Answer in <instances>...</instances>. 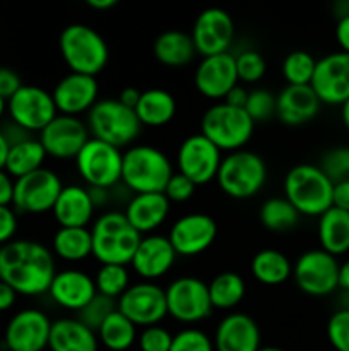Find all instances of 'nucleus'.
Here are the masks:
<instances>
[{"instance_id": "45", "label": "nucleus", "mask_w": 349, "mask_h": 351, "mask_svg": "<svg viewBox=\"0 0 349 351\" xmlns=\"http://www.w3.org/2000/svg\"><path fill=\"white\" fill-rule=\"evenodd\" d=\"M170 351H216L212 339L195 328L181 329L173 336Z\"/></svg>"}, {"instance_id": "25", "label": "nucleus", "mask_w": 349, "mask_h": 351, "mask_svg": "<svg viewBox=\"0 0 349 351\" xmlns=\"http://www.w3.org/2000/svg\"><path fill=\"white\" fill-rule=\"evenodd\" d=\"M262 338L255 319L243 312H233L219 321L214 331L216 351H259Z\"/></svg>"}, {"instance_id": "56", "label": "nucleus", "mask_w": 349, "mask_h": 351, "mask_svg": "<svg viewBox=\"0 0 349 351\" xmlns=\"http://www.w3.org/2000/svg\"><path fill=\"white\" fill-rule=\"evenodd\" d=\"M139 98H140V91L139 89H135V88H125V89H122V93H120L118 95V101L122 103V105H125L127 108H135V105H137V101H139Z\"/></svg>"}, {"instance_id": "46", "label": "nucleus", "mask_w": 349, "mask_h": 351, "mask_svg": "<svg viewBox=\"0 0 349 351\" xmlns=\"http://www.w3.org/2000/svg\"><path fill=\"white\" fill-rule=\"evenodd\" d=\"M327 338L335 351H349V308H341L331 315Z\"/></svg>"}, {"instance_id": "57", "label": "nucleus", "mask_w": 349, "mask_h": 351, "mask_svg": "<svg viewBox=\"0 0 349 351\" xmlns=\"http://www.w3.org/2000/svg\"><path fill=\"white\" fill-rule=\"evenodd\" d=\"M89 192H91L92 204H94L96 209L106 206L112 199V191H108V189H89Z\"/></svg>"}, {"instance_id": "42", "label": "nucleus", "mask_w": 349, "mask_h": 351, "mask_svg": "<svg viewBox=\"0 0 349 351\" xmlns=\"http://www.w3.org/2000/svg\"><path fill=\"white\" fill-rule=\"evenodd\" d=\"M325 175L331 178L332 184L349 180V146H337L328 149L322 156L320 165Z\"/></svg>"}, {"instance_id": "4", "label": "nucleus", "mask_w": 349, "mask_h": 351, "mask_svg": "<svg viewBox=\"0 0 349 351\" xmlns=\"http://www.w3.org/2000/svg\"><path fill=\"white\" fill-rule=\"evenodd\" d=\"M92 257L99 264L129 266L142 235L127 221L123 211H106L92 221Z\"/></svg>"}, {"instance_id": "36", "label": "nucleus", "mask_w": 349, "mask_h": 351, "mask_svg": "<svg viewBox=\"0 0 349 351\" xmlns=\"http://www.w3.org/2000/svg\"><path fill=\"white\" fill-rule=\"evenodd\" d=\"M207 288L212 308H218V311H231L236 305L242 304L246 295L245 280L242 274L235 271L216 274L211 283H207Z\"/></svg>"}, {"instance_id": "3", "label": "nucleus", "mask_w": 349, "mask_h": 351, "mask_svg": "<svg viewBox=\"0 0 349 351\" xmlns=\"http://www.w3.org/2000/svg\"><path fill=\"white\" fill-rule=\"evenodd\" d=\"M284 199L300 213V216L320 218L332 208L334 184L318 165H294L284 177Z\"/></svg>"}, {"instance_id": "59", "label": "nucleus", "mask_w": 349, "mask_h": 351, "mask_svg": "<svg viewBox=\"0 0 349 351\" xmlns=\"http://www.w3.org/2000/svg\"><path fill=\"white\" fill-rule=\"evenodd\" d=\"M116 5V0H88V7L94 10H109Z\"/></svg>"}, {"instance_id": "20", "label": "nucleus", "mask_w": 349, "mask_h": 351, "mask_svg": "<svg viewBox=\"0 0 349 351\" xmlns=\"http://www.w3.org/2000/svg\"><path fill=\"white\" fill-rule=\"evenodd\" d=\"M310 86L322 105H344L349 99V55L339 50L317 60Z\"/></svg>"}, {"instance_id": "60", "label": "nucleus", "mask_w": 349, "mask_h": 351, "mask_svg": "<svg viewBox=\"0 0 349 351\" xmlns=\"http://www.w3.org/2000/svg\"><path fill=\"white\" fill-rule=\"evenodd\" d=\"M9 143H7L5 136L3 132L0 130V170H3L5 167V160H7V153H9Z\"/></svg>"}, {"instance_id": "62", "label": "nucleus", "mask_w": 349, "mask_h": 351, "mask_svg": "<svg viewBox=\"0 0 349 351\" xmlns=\"http://www.w3.org/2000/svg\"><path fill=\"white\" fill-rule=\"evenodd\" d=\"M7 112V99H3L2 96H0V120H2V117L5 115Z\"/></svg>"}, {"instance_id": "16", "label": "nucleus", "mask_w": 349, "mask_h": 351, "mask_svg": "<svg viewBox=\"0 0 349 351\" xmlns=\"http://www.w3.org/2000/svg\"><path fill=\"white\" fill-rule=\"evenodd\" d=\"M51 324L40 308H23L9 319L3 331L7 351H47Z\"/></svg>"}, {"instance_id": "50", "label": "nucleus", "mask_w": 349, "mask_h": 351, "mask_svg": "<svg viewBox=\"0 0 349 351\" xmlns=\"http://www.w3.org/2000/svg\"><path fill=\"white\" fill-rule=\"evenodd\" d=\"M23 86L19 74L10 67H0V96L9 99Z\"/></svg>"}, {"instance_id": "12", "label": "nucleus", "mask_w": 349, "mask_h": 351, "mask_svg": "<svg viewBox=\"0 0 349 351\" xmlns=\"http://www.w3.org/2000/svg\"><path fill=\"white\" fill-rule=\"evenodd\" d=\"M293 280L310 297H327L339 288V261L322 249L301 254L293 264Z\"/></svg>"}, {"instance_id": "19", "label": "nucleus", "mask_w": 349, "mask_h": 351, "mask_svg": "<svg viewBox=\"0 0 349 351\" xmlns=\"http://www.w3.org/2000/svg\"><path fill=\"white\" fill-rule=\"evenodd\" d=\"M168 240L177 256L195 257L204 254L218 237V225L212 216L204 213H188L171 225Z\"/></svg>"}, {"instance_id": "48", "label": "nucleus", "mask_w": 349, "mask_h": 351, "mask_svg": "<svg viewBox=\"0 0 349 351\" xmlns=\"http://www.w3.org/2000/svg\"><path fill=\"white\" fill-rule=\"evenodd\" d=\"M195 189H197V185L192 184V182L188 180L187 177H183L181 173L174 171L173 177L168 180L163 194L166 195V199L170 202H187L188 199L194 197Z\"/></svg>"}, {"instance_id": "23", "label": "nucleus", "mask_w": 349, "mask_h": 351, "mask_svg": "<svg viewBox=\"0 0 349 351\" xmlns=\"http://www.w3.org/2000/svg\"><path fill=\"white\" fill-rule=\"evenodd\" d=\"M177 257L168 237L153 233L140 239L130 266L140 280L154 283L173 269Z\"/></svg>"}, {"instance_id": "37", "label": "nucleus", "mask_w": 349, "mask_h": 351, "mask_svg": "<svg viewBox=\"0 0 349 351\" xmlns=\"http://www.w3.org/2000/svg\"><path fill=\"white\" fill-rule=\"evenodd\" d=\"M98 341L109 351H127L137 341V328L125 317L115 311L105 319L96 331Z\"/></svg>"}, {"instance_id": "28", "label": "nucleus", "mask_w": 349, "mask_h": 351, "mask_svg": "<svg viewBox=\"0 0 349 351\" xmlns=\"http://www.w3.org/2000/svg\"><path fill=\"white\" fill-rule=\"evenodd\" d=\"M171 202L164 194H133L127 201L123 215L137 233L153 235L170 216Z\"/></svg>"}, {"instance_id": "26", "label": "nucleus", "mask_w": 349, "mask_h": 351, "mask_svg": "<svg viewBox=\"0 0 349 351\" xmlns=\"http://www.w3.org/2000/svg\"><path fill=\"white\" fill-rule=\"evenodd\" d=\"M320 99L311 86H286L276 96V117L287 127L311 122L320 112Z\"/></svg>"}, {"instance_id": "40", "label": "nucleus", "mask_w": 349, "mask_h": 351, "mask_svg": "<svg viewBox=\"0 0 349 351\" xmlns=\"http://www.w3.org/2000/svg\"><path fill=\"white\" fill-rule=\"evenodd\" d=\"M317 60L305 50H294L283 60V75L287 86H310Z\"/></svg>"}, {"instance_id": "61", "label": "nucleus", "mask_w": 349, "mask_h": 351, "mask_svg": "<svg viewBox=\"0 0 349 351\" xmlns=\"http://www.w3.org/2000/svg\"><path fill=\"white\" fill-rule=\"evenodd\" d=\"M341 119H342V123H344L346 130L349 132V99L341 106Z\"/></svg>"}, {"instance_id": "47", "label": "nucleus", "mask_w": 349, "mask_h": 351, "mask_svg": "<svg viewBox=\"0 0 349 351\" xmlns=\"http://www.w3.org/2000/svg\"><path fill=\"white\" fill-rule=\"evenodd\" d=\"M173 335L161 324L144 328L137 336V345L140 351H170Z\"/></svg>"}, {"instance_id": "44", "label": "nucleus", "mask_w": 349, "mask_h": 351, "mask_svg": "<svg viewBox=\"0 0 349 351\" xmlns=\"http://www.w3.org/2000/svg\"><path fill=\"white\" fill-rule=\"evenodd\" d=\"M116 311V300H112V298H106L103 295H96L81 312H79V321L82 324L88 326L92 331H98L99 326L105 322V319L108 317L109 314Z\"/></svg>"}, {"instance_id": "31", "label": "nucleus", "mask_w": 349, "mask_h": 351, "mask_svg": "<svg viewBox=\"0 0 349 351\" xmlns=\"http://www.w3.org/2000/svg\"><path fill=\"white\" fill-rule=\"evenodd\" d=\"M317 237L320 249L339 257L349 252V213L332 206L318 218Z\"/></svg>"}, {"instance_id": "2", "label": "nucleus", "mask_w": 349, "mask_h": 351, "mask_svg": "<svg viewBox=\"0 0 349 351\" xmlns=\"http://www.w3.org/2000/svg\"><path fill=\"white\" fill-rule=\"evenodd\" d=\"M174 170L159 147L133 144L123 151L122 184L133 194H163Z\"/></svg>"}, {"instance_id": "43", "label": "nucleus", "mask_w": 349, "mask_h": 351, "mask_svg": "<svg viewBox=\"0 0 349 351\" xmlns=\"http://www.w3.org/2000/svg\"><path fill=\"white\" fill-rule=\"evenodd\" d=\"M245 112L255 123L267 122L276 115V96L267 89H253L248 91Z\"/></svg>"}, {"instance_id": "49", "label": "nucleus", "mask_w": 349, "mask_h": 351, "mask_svg": "<svg viewBox=\"0 0 349 351\" xmlns=\"http://www.w3.org/2000/svg\"><path fill=\"white\" fill-rule=\"evenodd\" d=\"M17 215L16 209L10 206H0V247L16 240L17 233Z\"/></svg>"}, {"instance_id": "39", "label": "nucleus", "mask_w": 349, "mask_h": 351, "mask_svg": "<svg viewBox=\"0 0 349 351\" xmlns=\"http://www.w3.org/2000/svg\"><path fill=\"white\" fill-rule=\"evenodd\" d=\"M94 287L98 295L112 300H118L130 287V274L127 266L120 264H103L94 274Z\"/></svg>"}, {"instance_id": "7", "label": "nucleus", "mask_w": 349, "mask_h": 351, "mask_svg": "<svg viewBox=\"0 0 349 351\" xmlns=\"http://www.w3.org/2000/svg\"><path fill=\"white\" fill-rule=\"evenodd\" d=\"M86 125L91 137L103 141L120 151L123 147L127 149L133 146V141L137 139L142 129L135 112L132 108H127L116 98L99 99L89 110Z\"/></svg>"}, {"instance_id": "32", "label": "nucleus", "mask_w": 349, "mask_h": 351, "mask_svg": "<svg viewBox=\"0 0 349 351\" xmlns=\"http://www.w3.org/2000/svg\"><path fill=\"white\" fill-rule=\"evenodd\" d=\"M153 53L159 64L178 69L190 64L195 55H197V51H195L190 34L178 29H170L161 33L154 40Z\"/></svg>"}, {"instance_id": "53", "label": "nucleus", "mask_w": 349, "mask_h": 351, "mask_svg": "<svg viewBox=\"0 0 349 351\" xmlns=\"http://www.w3.org/2000/svg\"><path fill=\"white\" fill-rule=\"evenodd\" d=\"M335 40H337L339 47H341V51L349 55V14L341 17L337 24H335Z\"/></svg>"}, {"instance_id": "38", "label": "nucleus", "mask_w": 349, "mask_h": 351, "mask_svg": "<svg viewBox=\"0 0 349 351\" xmlns=\"http://www.w3.org/2000/svg\"><path fill=\"white\" fill-rule=\"evenodd\" d=\"M260 223L274 233L291 232L300 223V213L284 197H270L260 206Z\"/></svg>"}, {"instance_id": "29", "label": "nucleus", "mask_w": 349, "mask_h": 351, "mask_svg": "<svg viewBox=\"0 0 349 351\" xmlns=\"http://www.w3.org/2000/svg\"><path fill=\"white\" fill-rule=\"evenodd\" d=\"M98 336L79 319H58L51 324L48 351H98Z\"/></svg>"}, {"instance_id": "58", "label": "nucleus", "mask_w": 349, "mask_h": 351, "mask_svg": "<svg viewBox=\"0 0 349 351\" xmlns=\"http://www.w3.org/2000/svg\"><path fill=\"white\" fill-rule=\"evenodd\" d=\"M339 288L349 293V259L339 264Z\"/></svg>"}, {"instance_id": "35", "label": "nucleus", "mask_w": 349, "mask_h": 351, "mask_svg": "<svg viewBox=\"0 0 349 351\" xmlns=\"http://www.w3.org/2000/svg\"><path fill=\"white\" fill-rule=\"evenodd\" d=\"M51 252L65 263H82L92 256L89 228H58L51 240Z\"/></svg>"}, {"instance_id": "5", "label": "nucleus", "mask_w": 349, "mask_h": 351, "mask_svg": "<svg viewBox=\"0 0 349 351\" xmlns=\"http://www.w3.org/2000/svg\"><path fill=\"white\" fill-rule=\"evenodd\" d=\"M62 60L74 74L96 75L103 72L109 60V48L105 38L88 24L74 23L62 29L58 38Z\"/></svg>"}, {"instance_id": "54", "label": "nucleus", "mask_w": 349, "mask_h": 351, "mask_svg": "<svg viewBox=\"0 0 349 351\" xmlns=\"http://www.w3.org/2000/svg\"><path fill=\"white\" fill-rule=\"evenodd\" d=\"M246 98H248V91L238 84L226 95V98L222 101L228 103L229 106H235V108H245Z\"/></svg>"}, {"instance_id": "52", "label": "nucleus", "mask_w": 349, "mask_h": 351, "mask_svg": "<svg viewBox=\"0 0 349 351\" xmlns=\"http://www.w3.org/2000/svg\"><path fill=\"white\" fill-rule=\"evenodd\" d=\"M14 178L5 170H0V206H12Z\"/></svg>"}, {"instance_id": "41", "label": "nucleus", "mask_w": 349, "mask_h": 351, "mask_svg": "<svg viewBox=\"0 0 349 351\" xmlns=\"http://www.w3.org/2000/svg\"><path fill=\"white\" fill-rule=\"evenodd\" d=\"M236 74L238 81L246 82V84H255L263 77L267 71L266 58L257 50H243L235 55Z\"/></svg>"}, {"instance_id": "9", "label": "nucleus", "mask_w": 349, "mask_h": 351, "mask_svg": "<svg viewBox=\"0 0 349 351\" xmlns=\"http://www.w3.org/2000/svg\"><path fill=\"white\" fill-rule=\"evenodd\" d=\"M122 158L123 151L91 137L74 161L79 177L89 189L113 191L122 184Z\"/></svg>"}, {"instance_id": "51", "label": "nucleus", "mask_w": 349, "mask_h": 351, "mask_svg": "<svg viewBox=\"0 0 349 351\" xmlns=\"http://www.w3.org/2000/svg\"><path fill=\"white\" fill-rule=\"evenodd\" d=\"M332 206L349 213V180L334 184V191H332Z\"/></svg>"}, {"instance_id": "13", "label": "nucleus", "mask_w": 349, "mask_h": 351, "mask_svg": "<svg viewBox=\"0 0 349 351\" xmlns=\"http://www.w3.org/2000/svg\"><path fill=\"white\" fill-rule=\"evenodd\" d=\"M116 311L125 315L135 328L157 326L168 317L164 288L151 281H139L127 288L116 300Z\"/></svg>"}, {"instance_id": "8", "label": "nucleus", "mask_w": 349, "mask_h": 351, "mask_svg": "<svg viewBox=\"0 0 349 351\" xmlns=\"http://www.w3.org/2000/svg\"><path fill=\"white\" fill-rule=\"evenodd\" d=\"M267 165L262 156L253 151L242 149L222 156L216 182L228 197L236 201L252 199L267 182Z\"/></svg>"}, {"instance_id": "14", "label": "nucleus", "mask_w": 349, "mask_h": 351, "mask_svg": "<svg viewBox=\"0 0 349 351\" xmlns=\"http://www.w3.org/2000/svg\"><path fill=\"white\" fill-rule=\"evenodd\" d=\"M64 189L60 177L50 168H41L33 173L14 180L12 208L24 215H44L53 211L58 194Z\"/></svg>"}, {"instance_id": "22", "label": "nucleus", "mask_w": 349, "mask_h": 351, "mask_svg": "<svg viewBox=\"0 0 349 351\" xmlns=\"http://www.w3.org/2000/svg\"><path fill=\"white\" fill-rule=\"evenodd\" d=\"M99 86L96 77L68 72L55 84L51 91L58 115L79 117L89 113V110L99 101Z\"/></svg>"}, {"instance_id": "27", "label": "nucleus", "mask_w": 349, "mask_h": 351, "mask_svg": "<svg viewBox=\"0 0 349 351\" xmlns=\"http://www.w3.org/2000/svg\"><path fill=\"white\" fill-rule=\"evenodd\" d=\"M51 213L60 228H88L94 219L96 208L88 187L70 184L64 185Z\"/></svg>"}, {"instance_id": "55", "label": "nucleus", "mask_w": 349, "mask_h": 351, "mask_svg": "<svg viewBox=\"0 0 349 351\" xmlns=\"http://www.w3.org/2000/svg\"><path fill=\"white\" fill-rule=\"evenodd\" d=\"M19 295L12 290L7 283L0 281V312H7L16 305Z\"/></svg>"}, {"instance_id": "30", "label": "nucleus", "mask_w": 349, "mask_h": 351, "mask_svg": "<svg viewBox=\"0 0 349 351\" xmlns=\"http://www.w3.org/2000/svg\"><path fill=\"white\" fill-rule=\"evenodd\" d=\"M133 112L142 127L159 129L168 125L177 115V99L166 89L151 88L140 91V98Z\"/></svg>"}, {"instance_id": "17", "label": "nucleus", "mask_w": 349, "mask_h": 351, "mask_svg": "<svg viewBox=\"0 0 349 351\" xmlns=\"http://www.w3.org/2000/svg\"><path fill=\"white\" fill-rule=\"evenodd\" d=\"M195 51L202 57L228 53L235 40V23L226 10L211 7L202 10L190 33Z\"/></svg>"}, {"instance_id": "18", "label": "nucleus", "mask_w": 349, "mask_h": 351, "mask_svg": "<svg viewBox=\"0 0 349 351\" xmlns=\"http://www.w3.org/2000/svg\"><path fill=\"white\" fill-rule=\"evenodd\" d=\"M40 143L47 156L55 160H75L91 134L79 117L57 115L40 132Z\"/></svg>"}, {"instance_id": "11", "label": "nucleus", "mask_w": 349, "mask_h": 351, "mask_svg": "<svg viewBox=\"0 0 349 351\" xmlns=\"http://www.w3.org/2000/svg\"><path fill=\"white\" fill-rule=\"evenodd\" d=\"M7 113L27 134H40L58 115L51 93L34 84H23L7 99Z\"/></svg>"}, {"instance_id": "63", "label": "nucleus", "mask_w": 349, "mask_h": 351, "mask_svg": "<svg viewBox=\"0 0 349 351\" xmlns=\"http://www.w3.org/2000/svg\"><path fill=\"white\" fill-rule=\"evenodd\" d=\"M259 351H284V350L277 348V346H260Z\"/></svg>"}, {"instance_id": "33", "label": "nucleus", "mask_w": 349, "mask_h": 351, "mask_svg": "<svg viewBox=\"0 0 349 351\" xmlns=\"http://www.w3.org/2000/svg\"><path fill=\"white\" fill-rule=\"evenodd\" d=\"M250 273L266 287H279L293 278V264L289 257L276 249H263L253 256Z\"/></svg>"}, {"instance_id": "10", "label": "nucleus", "mask_w": 349, "mask_h": 351, "mask_svg": "<svg viewBox=\"0 0 349 351\" xmlns=\"http://www.w3.org/2000/svg\"><path fill=\"white\" fill-rule=\"evenodd\" d=\"M168 315L181 324H197L212 314L207 283L195 276H181L164 288Z\"/></svg>"}, {"instance_id": "6", "label": "nucleus", "mask_w": 349, "mask_h": 351, "mask_svg": "<svg viewBox=\"0 0 349 351\" xmlns=\"http://www.w3.org/2000/svg\"><path fill=\"white\" fill-rule=\"evenodd\" d=\"M255 130V122L245 108H235L218 101L209 106L201 119V134L211 141L221 153L245 149Z\"/></svg>"}, {"instance_id": "15", "label": "nucleus", "mask_w": 349, "mask_h": 351, "mask_svg": "<svg viewBox=\"0 0 349 351\" xmlns=\"http://www.w3.org/2000/svg\"><path fill=\"white\" fill-rule=\"evenodd\" d=\"M221 161V151L202 134H192L178 147V173L187 177L195 185H205L216 180Z\"/></svg>"}, {"instance_id": "21", "label": "nucleus", "mask_w": 349, "mask_h": 351, "mask_svg": "<svg viewBox=\"0 0 349 351\" xmlns=\"http://www.w3.org/2000/svg\"><path fill=\"white\" fill-rule=\"evenodd\" d=\"M194 84L198 95L211 101H222L235 86H238L235 55L219 53L202 57L194 74Z\"/></svg>"}, {"instance_id": "1", "label": "nucleus", "mask_w": 349, "mask_h": 351, "mask_svg": "<svg viewBox=\"0 0 349 351\" xmlns=\"http://www.w3.org/2000/svg\"><path fill=\"white\" fill-rule=\"evenodd\" d=\"M55 274L53 252L41 242L16 239L0 247V281L17 295L40 297L48 293Z\"/></svg>"}, {"instance_id": "24", "label": "nucleus", "mask_w": 349, "mask_h": 351, "mask_svg": "<svg viewBox=\"0 0 349 351\" xmlns=\"http://www.w3.org/2000/svg\"><path fill=\"white\" fill-rule=\"evenodd\" d=\"M48 295L60 308L79 314L98 295V291L92 276L81 269L68 267V269L57 271Z\"/></svg>"}, {"instance_id": "34", "label": "nucleus", "mask_w": 349, "mask_h": 351, "mask_svg": "<svg viewBox=\"0 0 349 351\" xmlns=\"http://www.w3.org/2000/svg\"><path fill=\"white\" fill-rule=\"evenodd\" d=\"M47 153H44L43 146H41L38 137H27V139L19 141V143L12 144L7 153L5 167L3 170L17 180L21 177L33 173L43 168L44 160H47Z\"/></svg>"}]
</instances>
